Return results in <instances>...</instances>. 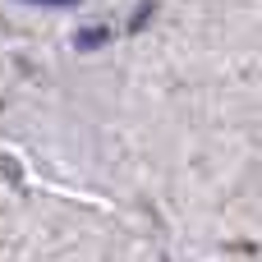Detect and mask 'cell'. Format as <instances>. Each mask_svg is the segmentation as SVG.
<instances>
[{
	"instance_id": "cell-4",
	"label": "cell",
	"mask_w": 262,
	"mask_h": 262,
	"mask_svg": "<svg viewBox=\"0 0 262 262\" xmlns=\"http://www.w3.org/2000/svg\"><path fill=\"white\" fill-rule=\"evenodd\" d=\"M0 170H5V175L18 184V161H14V157H0Z\"/></svg>"
},
{
	"instance_id": "cell-1",
	"label": "cell",
	"mask_w": 262,
	"mask_h": 262,
	"mask_svg": "<svg viewBox=\"0 0 262 262\" xmlns=\"http://www.w3.org/2000/svg\"><path fill=\"white\" fill-rule=\"evenodd\" d=\"M111 41V28L101 23V28H83V32H74V51L78 55H92V51H101Z\"/></svg>"
},
{
	"instance_id": "cell-2",
	"label": "cell",
	"mask_w": 262,
	"mask_h": 262,
	"mask_svg": "<svg viewBox=\"0 0 262 262\" xmlns=\"http://www.w3.org/2000/svg\"><path fill=\"white\" fill-rule=\"evenodd\" d=\"M157 9H161V0H143V5H134V14H129V32H143V28L152 23Z\"/></svg>"
},
{
	"instance_id": "cell-3",
	"label": "cell",
	"mask_w": 262,
	"mask_h": 262,
	"mask_svg": "<svg viewBox=\"0 0 262 262\" xmlns=\"http://www.w3.org/2000/svg\"><path fill=\"white\" fill-rule=\"evenodd\" d=\"M18 5H37V9H78L83 0H18Z\"/></svg>"
}]
</instances>
